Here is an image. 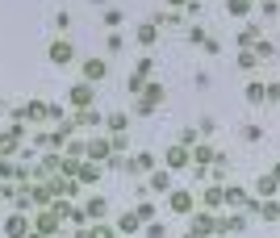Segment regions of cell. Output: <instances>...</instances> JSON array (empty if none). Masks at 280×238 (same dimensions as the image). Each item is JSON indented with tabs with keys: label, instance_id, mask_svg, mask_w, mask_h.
<instances>
[{
	"label": "cell",
	"instance_id": "6da1fadb",
	"mask_svg": "<svg viewBox=\"0 0 280 238\" xmlns=\"http://www.w3.org/2000/svg\"><path fill=\"white\" fill-rule=\"evenodd\" d=\"M50 58H54V63H72V58H76L72 42H54V46H50Z\"/></svg>",
	"mask_w": 280,
	"mask_h": 238
},
{
	"label": "cell",
	"instance_id": "7a4b0ae2",
	"mask_svg": "<svg viewBox=\"0 0 280 238\" xmlns=\"http://www.w3.org/2000/svg\"><path fill=\"white\" fill-rule=\"evenodd\" d=\"M84 71H88V76H92V80H96V76H104V63H100V58H92V63H88Z\"/></svg>",
	"mask_w": 280,
	"mask_h": 238
},
{
	"label": "cell",
	"instance_id": "3957f363",
	"mask_svg": "<svg viewBox=\"0 0 280 238\" xmlns=\"http://www.w3.org/2000/svg\"><path fill=\"white\" fill-rule=\"evenodd\" d=\"M247 100H255V104H260V100H264V84H251V92H247Z\"/></svg>",
	"mask_w": 280,
	"mask_h": 238
}]
</instances>
